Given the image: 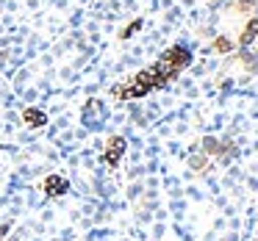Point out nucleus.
I'll list each match as a JSON object with an SVG mask.
<instances>
[{
  "mask_svg": "<svg viewBox=\"0 0 258 241\" xmlns=\"http://www.w3.org/2000/svg\"><path fill=\"white\" fill-rule=\"evenodd\" d=\"M258 36V3L255 0H228L217 12L214 53H230L247 47Z\"/></svg>",
  "mask_w": 258,
  "mask_h": 241,
  "instance_id": "obj_1",
  "label": "nucleus"
},
{
  "mask_svg": "<svg viewBox=\"0 0 258 241\" xmlns=\"http://www.w3.org/2000/svg\"><path fill=\"white\" fill-rule=\"evenodd\" d=\"M189 61H191V53L186 50L183 45L169 47V50L164 53L153 67L136 72L128 84L114 86V97H119V100H136V97H145L147 92L161 89V86H167L169 81H175L186 67H189Z\"/></svg>",
  "mask_w": 258,
  "mask_h": 241,
  "instance_id": "obj_2",
  "label": "nucleus"
},
{
  "mask_svg": "<svg viewBox=\"0 0 258 241\" xmlns=\"http://www.w3.org/2000/svg\"><path fill=\"white\" fill-rule=\"evenodd\" d=\"M122 152H125V141L119 139V136H114V139L108 141V150H106V155H103V158H106L108 167H117L119 158H122Z\"/></svg>",
  "mask_w": 258,
  "mask_h": 241,
  "instance_id": "obj_3",
  "label": "nucleus"
},
{
  "mask_svg": "<svg viewBox=\"0 0 258 241\" xmlns=\"http://www.w3.org/2000/svg\"><path fill=\"white\" fill-rule=\"evenodd\" d=\"M64 191H67V180H64V178L50 175V178L45 180V194H47V197H61Z\"/></svg>",
  "mask_w": 258,
  "mask_h": 241,
  "instance_id": "obj_4",
  "label": "nucleus"
},
{
  "mask_svg": "<svg viewBox=\"0 0 258 241\" xmlns=\"http://www.w3.org/2000/svg\"><path fill=\"white\" fill-rule=\"evenodd\" d=\"M25 122H28L31 128H42V125L47 122V117L42 111H36V108H28V111H25Z\"/></svg>",
  "mask_w": 258,
  "mask_h": 241,
  "instance_id": "obj_5",
  "label": "nucleus"
}]
</instances>
